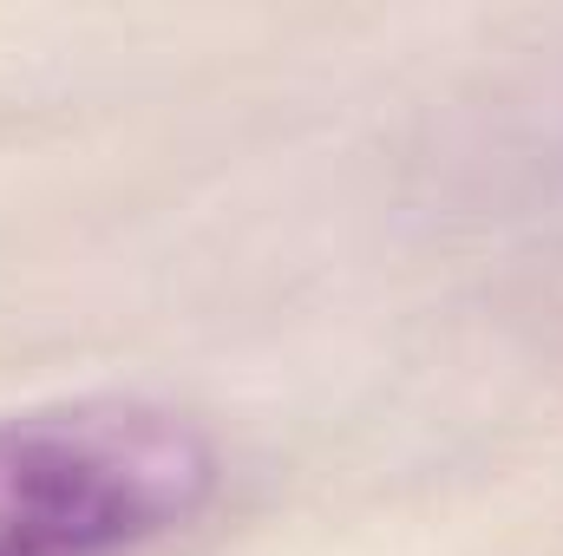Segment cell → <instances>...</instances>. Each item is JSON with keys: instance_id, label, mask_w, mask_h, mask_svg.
I'll use <instances>...</instances> for the list:
<instances>
[{"instance_id": "1", "label": "cell", "mask_w": 563, "mask_h": 556, "mask_svg": "<svg viewBox=\"0 0 563 556\" xmlns=\"http://www.w3.org/2000/svg\"><path fill=\"white\" fill-rule=\"evenodd\" d=\"M217 498V445L151 400L0 413V556H132Z\"/></svg>"}]
</instances>
